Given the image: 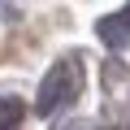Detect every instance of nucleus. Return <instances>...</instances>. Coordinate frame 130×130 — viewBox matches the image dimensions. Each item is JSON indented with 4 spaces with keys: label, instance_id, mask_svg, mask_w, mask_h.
I'll list each match as a JSON object with an SVG mask.
<instances>
[{
    "label": "nucleus",
    "instance_id": "nucleus-1",
    "mask_svg": "<svg viewBox=\"0 0 130 130\" xmlns=\"http://www.w3.org/2000/svg\"><path fill=\"white\" fill-rule=\"evenodd\" d=\"M78 91H83V65H78V56H61L52 70L43 74V83H39L35 113H39V117H52V113H61L65 104H74Z\"/></svg>",
    "mask_w": 130,
    "mask_h": 130
},
{
    "label": "nucleus",
    "instance_id": "nucleus-3",
    "mask_svg": "<svg viewBox=\"0 0 130 130\" xmlns=\"http://www.w3.org/2000/svg\"><path fill=\"white\" fill-rule=\"evenodd\" d=\"M22 100L18 95H0V130H18L22 126Z\"/></svg>",
    "mask_w": 130,
    "mask_h": 130
},
{
    "label": "nucleus",
    "instance_id": "nucleus-2",
    "mask_svg": "<svg viewBox=\"0 0 130 130\" xmlns=\"http://www.w3.org/2000/svg\"><path fill=\"white\" fill-rule=\"evenodd\" d=\"M100 39L108 43V48H121L126 39H130V5L121 9V13H113V18H100Z\"/></svg>",
    "mask_w": 130,
    "mask_h": 130
}]
</instances>
